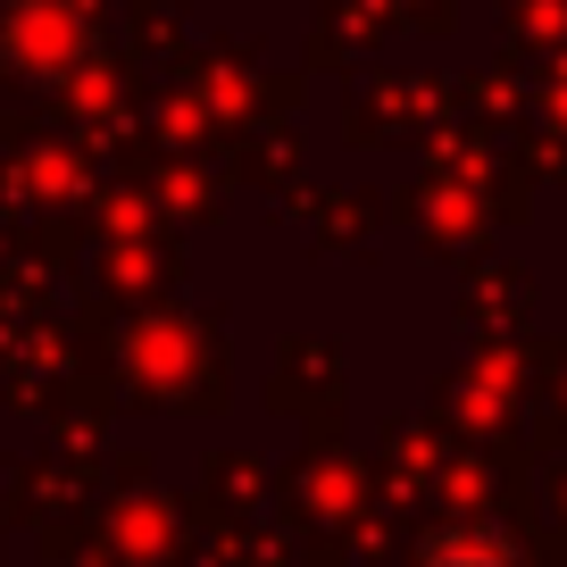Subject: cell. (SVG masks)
<instances>
[{"label": "cell", "mask_w": 567, "mask_h": 567, "mask_svg": "<svg viewBox=\"0 0 567 567\" xmlns=\"http://www.w3.org/2000/svg\"><path fill=\"white\" fill-rule=\"evenodd\" d=\"M425 567H509V559H501V543H484V534H451Z\"/></svg>", "instance_id": "obj_1"}]
</instances>
